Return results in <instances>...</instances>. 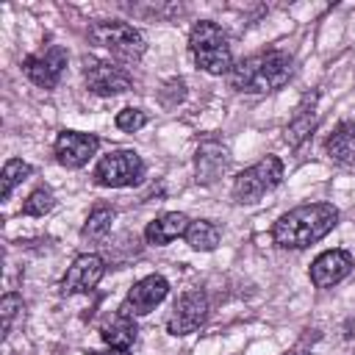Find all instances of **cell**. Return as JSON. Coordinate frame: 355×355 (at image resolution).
<instances>
[{
  "label": "cell",
  "mask_w": 355,
  "mask_h": 355,
  "mask_svg": "<svg viewBox=\"0 0 355 355\" xmlns=\"http://www.w3.org/2000/svg\"><path fill=\"white\" fill-rule=\"evenodd\" d=\"M25 313V302H22V297L17 294V291H8L3 300H0V319H3V336H8L11 333V327H14V322L19 319Z\"/></svg>",
  "instance_id": "23"
},
{
  "label": "cell",
  "mask_w": 355,
  "mask_h": 355,
  "mask_svg": "<svg viewBox=\"0 0 355 355\" xmlns=\"http://www.w3.org/2000/svg\"><path fill=\"white\" fill-rule=\"evenodd\" d=\"M294 75V58L286 50H263L233 64L227 80L239 94H269L288 83Z\"/></svg>",
  "instance_id": "2"
},
{
  "label": "cell",
  "mask_w": 355,
  "mask_h": 355,
  "mask_svg": "<svg viewBox=\"0 0 355 355\" xmlns=\"http://www.w3.org/2000/svg\"><path fill=\"white\" fill-rule=\"evenodd\" d=\"M114 219H116V211H114L111 205H105V202H97V205L89 211V216H86V222H83V227H80V239L89 241V244L103 241V239L111 233Z\"/></svg>",
  "instance_id": "20"
},
{
  "label": "cell",
  "mask_w": 355,
  "mask_h": 355,
  "mask_svg": "<svg viewBox=\"0 0 355 355\" xmlns=\"http://www.w3.org/2000/svg\"><path fill=\"white\" fill-rule=\"evenodd\" d=\"M349 272H352V255L347 250H324L313 258L308 277L316 288H330V286L341 283Z\"/></svg>",
  "instance_id": "14"
},
{
  "label": "cell",
  "mask_w": 355,
  "mask_h": 355,
  "mask_svg": "<svg viewBox=\"0 0 355 355\" xmlns=\"http://www.w3.org/2000/svg\"><path fill=\"white\" fill-rule=\"evenodd\" d=\"M92 355H130L128 349H114V347H108V349H100V352H92Z\"/></svg>",
  "instance_id": "26"
},
{
  "label": "cell",
  "mask_w": 355,
  "mask_h": 355,
  "mask_svg": "<svg viewBox=\"0 0 355 355\" xmlns=\"http://www.w3.org/2000/svg\"><path fill=\"white\" fill-rule=\"evenodd\" d=\"M33 175V166L28 164V161H22V158H8L6 164H3V189H0V200H8L11 197V191L22 183V180H28Z\"/></svg>",
  "instance_id": "21"
},
{
  "label": "cell",
  "mask_w": 355,
  "mask_h": 355,
  "mask_svg": "<svg viewBox=\"0 0 355 355\" xmlns=\"http://www.w3.org/2000/svg\"><path fill=\"white\" fill-rule=\"evenodd\" d=\"M100 150V139L94 133L80 130H61L53 141V155L64 169H80L86 166Z\"/></svg>",
  "instance_id": "9"
},
{
  "label": "cell",
  "mask_w": 355,
  "mask_h": 355,
  "mask_svg": "<svg viewBox=\"0 0 355 355\" xmlns=\"http://www.w3.org/2000/svg\"><path fill=\"white\" fill-rule=\"evenodd\" d=\"M324 153L336 164H344V166L355 164V122L352 119H341L333 128V133L324 139Z\"/></svg>",
  "instance_id": "18"
},
{
  "label": "cell",
  "mask_w": 355,
  "mask_h": 355,
  "mask_svg": "<svg viewBox=\"0 0 355 355\" xmlns=\"http://www.w3.org/2000/svg\"><path fill=\"white\" fill-rule=\"evenodd\" d=\"M227 164H230V150L216 136H205L200 141L197 153H194V178H197V183H202V186L216 183L225 175Z\"/></svg>",
  "instance_id": "13"
},
{
  "label": "cell",
  "mask_w": 355,
  "mask_h": 355,
  "mask_svg": "<svg viewBox=\"0 0 355 355\" xmlns=\"http://www.w3.org/2000/svg\"><path fill=\"white\" fill-rule=\"evenodd\" d=\"M67 50L61 44H50L39 53H31L25 61H22V69L28 75V80H33L36 86L42 89H55L64 69H67Z\"/></svg>",
  "instance_id": "10"
},
{
  "label": "cell",
  "mask_w": 355,
  "mask_h": 355,
  "mask_svg": "<svg viewBox=\"0 0 355 355\" xmlns=\"http://www.w3.org/2000/svg\"><path fill=\"white\" fill-rule=\"evenodd\" d=\"M338 208L333 202H305L280 214L272 225V241L280 250H305L324 239L338 225Z\"/></svg>",
  "instance_id": "1"
},
{
  "label": "cell",
  "mask_w": 355,
  "mask_h": 355,
  "mask_svg": "<svg viewBox=\"0 0 355 355\" xmlns=\"http://www.w3.org/2000/svg\"><path fill=\"white\" fill-rule=\"evenodd\" d=\"M219 239H222V227L211 219H191L186 233H183V241L197 250V252H211L219 247Z\"/></svg>",
  "instance_id": "19"
},
{
  "label": "cell",
  "mask_w": 355,
  "mask_h": 355,
  "mask_svg": "<svg viewBox=\"0 0 355 355\" xmlns=\"http://www.w3.org/2000/svg\"><path fill=\"white\" fill-rule=\"evenodd\" d=\"M100 338L114 347V349H128L133 347V341L139 338V324H136V316L125 313L122 308H116L114 313H108L103 322H100Z\"/></svg>",
  "instance_id": "16"
},
{
  "label": "cell",
  "mask_w": 355,
  "mask_h": 355,
  "mask_svg": "<svg viewBox=\"0 0 355 355\" xmlns=\"http://www.w3.org/2000/svg\"><path fill=\"white\" fill-rule=\"evenodd\" d=\"M283 183V161L277 155H263L261 161H255L252 166L241 169L233 178V200L241 205H252L258 202L263 194L275 191Z\"/></svg>",
  "instance_id": "5"
},
{
  "label": "cell",
  "mask_w": 355,
  "mask_h": 355,
  "mask_svg": "<svg viewBox=\"0 0 355 355\" xmlns=\"http://www.w3.org/2000/svg\"><path fill=\"white\" fill-rule=\"evenodd\" d=\"M205 319H208V297H205V291L189 288L175 300L172 313L166 319V330H169V336H189V333L200 330L205 324Z\"/></svg>",
  "instance_id": "8"
},
{
  "label": "cell",
  "mask_w": 355,
  "mask_h": 355,
  "mask_svg": "<svg viewBox=\"0 0 355 355\" xmlns=\"http://www.w3.org/2000/svg\"><path fill=\"white\" fill-rule=\"evenodd\" d=\"M114 125H116L119 130H125V133H136V130H141V128L147 125V114H144L141 108H122V111L114 116Z\"/></svg>",
  "instance_id": "24"
},
{
  "label": "cell",
  "mask_w": 355,
  "mask_h": 355,
  "mask_svg": "<svg viewBox=\"0 0 355 355\" xmlns=\"http://www.w3.org/2000/svg\"><path fill=\"white\" fill-rule=\"evenodd\" d=\"M189 50H191V58H194L197 69H202L208 75H230V69L236 64L225 31L211 19H200V22L191 25Z\"/></svg>",
  "instance_id": "3"
},
{
  "label": "cell",
  "mask_w": 355,
  "mask_h": 355,
  "mask_svg": "<svg viewBox=\"0 0 355 355\" xmlns=\"http://www.w3.org/2000/svg\"><path fill=\"white\" fill-rule=\"evenodd\" d=\"M316 97H319L316 92H313V94H305V97L300 100V105L294 108V114H291L286 130H283V139H286V144H288L291 150H297L300 144H305V141L311 139L313 128H316Z\"/></svg>",
  "instance_id": "15"
},
{
  "label": "cell",
  "mask_w": 355,
  "mask_h": 355,
  "mask_svg": "<svg viewBox=\"0 0 355 355\" xmlns=\"http://www.w3.org/2000/svg\"><path fill=\"white\" fill-rule=\"evenodd\" d=\"M53 208H55V194H53L47 186L33 189V191L25 197V202H22V214H25V216H44V214H50Z\"/></svg>",
  "instance_id": "22"
},
{
  "label": "cell",
  "mask_w": 355,
  "mask_h": 355,
  "mask_svg": "<svg viewBox=\"0 0 355 355\" xmlns=\"http://www.w3.org/2000/svg\"><path fill=\"white\" fill-rule=\"evenodd\" d=\"M166 294H169V280L164 275H147L128 288L119 308L130 316H147L150 311H155V305L166 300Z\"/></svg>",
  "instance_id": "12"
},
{
  "label": "cell",
  "mask_w": 355,
  "mask_h": 355,
  "mask_svg": "<svg viewBox=\"0 0 355 355\" xmlns=\"http://www.w3.org/2000/svg\"><path fill=\"white\" fill-rule=\"evenodd\" d=\"M89 42L108 50L111 58H116L119 64H136L147 50V42H144L141 31H136L133 25H128L122 19L94 22L89 28Z\"/></svg>",
  "instance_id": "4"
},
{
  "label": "cell",
  "mask_w": 355,
  "mask_h": 355,
  "mask_svg": "<svg viewBox=\"0 0 355 355\" xmlns=\"http://www.w3.org/2000/svg\"><path fill=\"white\" fill-rule=\"evenodd\" d=\"M144 161L136 150H111L108 155H103L97 164H94V183L103 186V189H128V186H136L141 178H144Z\"/></svg>",
  "instance_id": "6"
},
{
  "label": "cell",
  "mask_w": 355,
  "mask_h": 355,
  "mask_svg": "<svg viewBox=\"0 0 355 355\" xmlns=\"http://www.w3.org/2000/svg\"><path fill=\"white\" fill-rule=\"evenodd\" d=\"M183 97H186V83H183L180 78H172V80L164 86V92H161V103H164L166 108L178 105Z\"/></svg>",
  "instance_id": "25"
},
{
  "label": "cell",
  "mask_w": 355,
  "mask_h": 355,
  "mask_svg": "<svg viewBox=\"0 0 355 355\" xmlns=\"http://www.w3.org/2000/svg\"><path fill=\"white\" fill-rule=\"evenodd\" d=\"M105 275V261L97 255V252H80L64 272L61 283H58V291L64 297L69 294H89Z\"/></svg>",
  "instance_id": "11"
},
{
  "label": "cell",
  "mask_w": 355,
  "mask_h": 355,
  "mask_svg": "<svg viewBox=\"0 0 355 355\" xmlns=\"http://www.w3.org/2000/svg\"><path fill=\"white\" fill-rule=\"evenodd\" d=\"M344 333H347V338H352L355 336V316L347 322V327H344Z\"/></svg>",
  "instance_id": "27"
},
{
  "label": "cell",
  "mask_w": 355,
  "mask_h": 355,
  "mask_svg": "<svg viewBox=\"0 0 355 355\" xmlns=\"http://www.w3.org/2000/svg\"><path fill=\"white\" fill-rule=\"evenodd\" d=\"M80 69H83V83L92 94L97 97H116L133 89V78L128 75V69L116 67L114 61H103L94 55H83L80 58Z\"/></svg>",
  "instance_id": "7"
},
{
  "label": "cell",
  "mask_w": 355,
  "mask_h": 355,
  "mask_svg": "<svg viewBox=\"0 0 355 355\" xmlns=\"http://www.w3.org/2000/svg\"><path fill=\"white\" fill-rule=\"evenodd\" d=\"M189 222H191V219H189L186 214H180V211H166V214L155 216L153 222H147V227H144V241L153 244V247H166V244H172L175 239H180V236L186 233Z\"/></svg>",
  "instance_id": "17"
},
{
  "label": "cell",
  "mask_w": 355,
  "mask_h": 355,
  "mask_svg": "<svg viewBox=\"0 0 355 355\" xmlns=\"http://www.w3.org/2000/svg\"><path fill=\"white\" fill-rule=\"evenodd\" d=\"M288 355H313V352H308V349H294V352H288Z\"/></svg>",
  "instance_id": "28"
}]
</instances>
